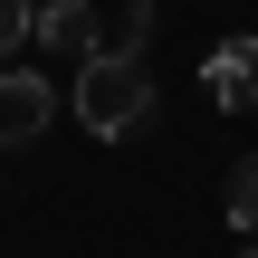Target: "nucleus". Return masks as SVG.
I'll use <instances>...</instances> for the list:
<instances>
[{
	"mask_svg": "<svg viewBox=\"0 0 258 258\" xmlns=\"http://www.w3.org/2000/svg\"><path fill=\"white\" fill-rule=\"evenodd\" d=\"M48 124H57V86H48L38 67H0V153L38 144Z\"/></svg>",
	"mask_w": 258,
	"mask_h": 258,
	"instance_id": "nucleus-2",
	"label": "nucleus"
},
{
	"mask_svg": "<svg viewBox=\"0 0 258 258\" xmlns=\"http://www.w3.org/2000/svg\"><path fill=\"white\" fill-rule=\"evenodd\" d=\"M29 38H38V0H0V67H10Z\"/></svg>",
	"mask_w": 258,
	"mask_h": 258,
	"instance_id": "nucleus-6",
	"label": "nucleus"
},
{
	"mask_svg": "<svg viewBox=\"0 0 258 258\" xmlns=\"http://www.w3.org/2000/svg\"><path fill=\"white\" fill-rule=\"evenodd\" d=\"M38 48H57V57H96L105 29H96L86 0H38Z\"/></svg>",
	"mask_w": 258,
	"mask_h": 258,
	"instance_id": "nucleus-4",
	"label": "nucleus"
},
{
	"mask_svg": "<svg viewBox=\"0 0 258 258\" xmlns=\"http://www.w3.org/2000/svg\"><path fill=\"white\" fill-rule=\"evenodd\" d=\"M220 211H230V230H258V153L230 163V191H220Z\"/></svg>",
	"mask_w": 258,
	"mask_h": 258,
	"instance_id": "nucleus-5",
	"label": "nucleus"
},
{
	"mask_svg": "<svg viewBox=\"0 0 258 258\" xmlns=\"http://www.w3.org/2000/svg\"><path fill=\"white\" fill-rule=\"evenodd\" d=\"M239 258H258V249H239Z\"/></svg>",
	"mask_w": 258,
	"mask_h": 258,
	"instance_id": "nucleus-8",
	"label": "nucleus"
},
{
	"mask_svg": "<svg viewBox=\"0 0 258 258\" xmlns=\"http://www.w3.org/2000/svg\"><path fill=\"white\" fill-rule=\"evenodd\" d=\"M105 48H153V0H124L115 29H105Z\"/></svg>",
	"mask_w": 258,
	"mask_h": 258,
	"instance_id": "nucleus-7",
	"label": "nucleus"
},
{
	"mask_svg": "<svg viewBox=\"0 0 258 258\" xmlns=\"http://www.w3.org/2000/svg\"><path fill=\"white\" fill-rule=\"evenodd\" d=\"M77 124L96 134V144H115V134H134V124H153V77H144V48H96V57H77Z\"/></svg>",
	"mask_w": 258,
	"mask_h": 258,
	"instance_id": "nucleus-1",
	"label": "nucleus"
},
{
	"mask_svg": "<svg viewBox=\"0 0 258 258\" xmlns=\"http://www.w3.org/2000/svg\"><path fill=\"white\" fill-rule=\"evenodd\" d=\"M201 96H211L220 115H249L258 105V29L249 38H220V48L201 57Z\"/></svg>",
	"mask_w": 258,
	"mask_h": 258,
	"instance_id": "nucleus-3",
	"label": "nucleus"
}]
</instances>
